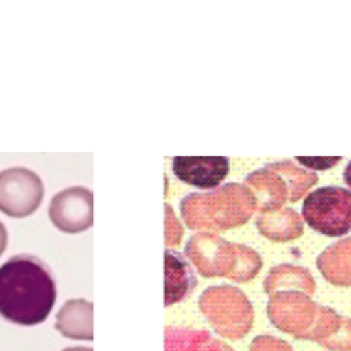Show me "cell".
Here are the masks:
<instances>
[{
    "label": "cell",
    "mask_w": 351,
    "mask_h": 351,
    "mask_svg": "<svg viewBox=\"0 0 351 351\" xmlns=\"http://www.w3.org/2000/svg\"><path fill=\"white\" fill-rule=\"evenodd\" d=\"M56 302V284L49 267L37 256L19 254L0 266V315L14 324L44 322Z\"/></svg>",
    "instance_id": "cell-1"
},
{
    "label": "cell",
    "mask_w": 351,
    "mask_h": 351,
    "mask_svg": "<svg viewBox=\"0 0 351 351\" xmlns=\"http://www.w3.org/2000/svg\"><path fill=\"white\" fill-rule=\"evenodd\" d=\"M252 192L239 182H228L210 192H192L180 202V211L189 229L208 233L245 223L255 213Z\"/></svg>",
    "instance_id": "cell-2"
},
{
    "label": "cell",
    "mask_w": 351,
    "mask_h": 351,
    "mask_svg": "<svg viewBox=\"0 0 351 351\" xmlns=\"http://www.w3.org/2000/svg\"><path fill=\"white\" fill-rule=\"evenodd\" d=\"M318 181V176L291 160L267 163L250 173L244 185L252 192L259 213L278 210L287 200L298 202Z\"/></svg>",
    "instance_id": "cell-3"
},
{
    "label": "cell",
    "mask_w": 351,
    "mask_h": 351,
    "mask_svg": "<svg viewBox=\"0 0 351 351\" xmlns=\"http://www.w3.org/2000/svg\"><path fill=\"white\" fill-rule=\"evenodd\" d=\"M200 313L214 332L229 340H240L251 330L254 307L247 295L233 285H211L199 298Z\"/></svg>",
    "instance_id": "cell-4"
},
{
    "label": "cell",
    "mask_w": 351,
    "mask_h": 351,
    "mask_svg": "<svg viewBox=\"0 0 351 351\" xmlns=\"http://www.w3.org/2000/svg\"><path fill=\"white\" fill-rule=\"evenodd\" d=\"M302 217L315 232L339 237L351 232V191L322 186L310 192L302 204Z\"/></svg>",
    "instance_id": "cell-5"
},
{
    "label": "cell",
    "mask_w": 351,
    "mask_h": 351,
    "mask_svg": "<svg viewBox=\"0 0 351 351\" xmlns=\"http://www.w3.org/2000/svg\"><path fill=\"white\" fill-rule=\"evenodd\" d=\"M319 306L303 292L282 291L270 295L266 313L274 328L298 340H307Z\"/></svg>",
    "instance_id": "cell-6"
},
{
    "label": "cell",
    "mask_w": 351,
    "mask_h": 351,
    "mask_svg": "<svg viewBox=\"0 0 351 351\" xmlns=\"http://www.w3.org/2000/svg\"><path fill=\"white\" fill-rule=\"evenodd\" d=\"M44 197L40 176L27 167H10L0 171V211L12 218L33 214Z\"/></svg>",
    "instance_id": "cell-7"
},
{
    "label": "cell",
    "mask_w": 351,
    "mask_h": 351,
    "mask_svg": "<svg viewBox=\"0 0 351 351\" xmlns=\"http://www.w3.org/2000/svg\"><path fill=\"white\" fill-rule=\"evenodd\" d=\"M239 244L230 243L215 233L200 232L189 237L185 245V255L206 277H230L237 262Z\"/></svg>",
    "instance_id": "cell-8"
},
{
    "label": "cell",
    "mask_w": 351,
    "mask_h": 351,
    "mask_svg": "<svg viewBox=\"0 0 351 351\" xmlns=\"http://www.w3.org/2000/svg\"><path fill=\"white\" fill-rule=\"evenodd\" d=\"M48 215L63 233H81L93 223V193L85 186H70L52 196Z\"/></svg>",
    "instance_id": "cell-9"
},
{
    "label": "cell",
    "mask_w": 351,
    "mask_h": 351,
    "mask_svg": "<svg viewBox=\"0 0 351 351\" xmlns=\"http://www.w3.org/2000/svg\"><path fill=\"white\" fill-rule=\"evenodd\" d=\"M174 176L199 189H215L229 173V159L225 156H176Z\"/></svg>",
    "instance_id": "cell-10"
},
{
    "label": "cell",
    "mask_w": 351,
    "mask_h": 351,
    "mask_svg": "<svg viewBox=\"0 0 351 351\" xmlns=\"http://www.w3.org/2000/svg\"><path fill=\"white\" fill-rule=\"evenodd\" d=\"M55 329L71 340H93V304L77 298L62 304L56 313Z\"/></svg>",
    "instance_id": "cell-11"
},
{
    "label": "cell",
    "mask_w": 351,
    "mask_h": 351,
    "mask_svg": "<svg viewBox=\"0 0 351 351\" xmlns=\"http://www.w3.org/2000/svg\"><path fill=\"white\" fill-rule=\"evenodd\" d=\"M197 278L185 256L173 250L165 251V306L184 300L196 288Z\"/></svg>",
    "instance_id": "cell-12"
},
{
    "label": "cell",
    "mask_w": 351,
    "mask_h": 351,
    "mask_svg": "<svg viewBox=\"0 0 351 351\" xmlns=\"http://www.w3.org/2000/svg\"><path fill=\"white\" fill-rule=\"evenodd\" d=\"M255 225L262 236L277 243H287L303 234L302 218L299 213L291 207L259 213Z\"/></svg>",
    "instance_id": "cell-13"
},
{
    "label": "cell",
    "mask_w": 351,
    "mask_h": 351,
    "mask_svg": "<svg viewBox=\"0 0 351 351\" xmlns=\"http://www.w3.org/2000/svg\"><path fill=\"white\" fill-rule=\"evenodd\" d=\"M322 277L337 287H351V236L328 245L317 256Z\"/></svg>",
    "instance_id": "cell-14"
},
{
    "label": "cell",
    "mask_w": 351,
    "mask_h": 351,
    "mask_svg": "<svg viewBox=\"0 0 351 351\" xmlns=\"http://www.w3.org/2000/svg\"><path fill=\"white\" fill-rule=\"evenodd\" d=\"M263 291L267 295L282 291H299L310 296L315 292V280L306 267L281 263L269 270L263 280Z\"/></svg>",
    "instance_id": "cell-15"
},
{
    "label": "cell",
    "mask_w": 351,
    "mask_h": 351,
    "mask_svg": "<svg viewBox=\"0 0 351 351\" xmlns=\"http://www.w3.org/2000/svg\"><path fill=\"white\" fill-rule=\"evenodd\" d=\"M210 332L189 328L167 326L165 330V351H204Z\"/></svg>",
    "instance_id": "cell-16"
},
{
    "label": "cell",
    "mask_w": 351,
    "mask_h": 351,
    "mask_svg": "<svg viewBox=\"0 0 351 351\" xmlns=\"http://www.w3.org/2000/svg\"><path fill=\"white\" fill-rule=\"evenodd\" d=\"M261 267H262L261 255L254 248L244 244H239L236 269L230 280L236 282L251 281L259 273Z\"/></svg>",
    "instance_id": "cell-17"
},
{
    "label": "cell",
    "mask_w": 351,
    "mask_h": 351,
    "mask_svg": "<svg viewBox=\"0 0 351 351\" xmlns=\"http://www.w3.org/2000/svg\"><path fill=\"white\" fill-rule=\"evenodd\" d=\"M319 346L329 351H351V318L343 317L337 330Z\"/></svg>",
    "instance_id": "cell-18"
},
{
    "label": "cell",
    "mask_w": 351,
    "mask_h": 351,
    "mask_svg": "<svg viewBox=\"0 0 351 351\" xmlns=\"http://www.w3.org/2000/svg\"><path fill=\"white\" fill-rule=\"evenodd\" d=\"M184 234V229L177 219L173 208L166 203L165 204V243L167 247L178 245L181 237Z\"/></svg>",
    "instance_id": "cell-19"
},
{
    "label": "cell",
    "mask_w": 351,
    "mask_h": 351,
    "mask_svg": "<svg viewBox=\"0 0 351 351\" xmlns=\"http://www.w3.org/2000/svg\"><path fill=\"white\" fill-rule=\"evenodd\" d=\"M248 351H293L291 344L271 335L255 336L248 347Z\"/></svg>",
    "instance_id": "cell-20"
},
{
    "label": "cell",
    "mask_w": 351,
    "mask_h": 351,
    "mask_svg": "<svg viewBox=\"0 0 351 351\" xmlns=\"http://www.w3.org/2000/svg\"><path fill=\"white\" fill-rule=\"evenodd\" d=\"M296 160L302 165H304L306 167H310V169H315V170H325V169H329L332 167L333 165L339 163L341 160L340 156L337 158H306V156H296Z\"/></svg>",
    "instance_id": "cell-21"
},
{
    "label": "cell",
    "mask_w": 351,
    "mask_h": 351,
    "mask_svg": "<svg viewBox=\"0 0 351 351\" xmlns=\"http://www.w3.org/2000/svg\"><path fill=\"white\" fill-rule=\"evenodd\" d=\"M204 351H234L229 344H226L222 340L213 339L211 336L207 339L204 344Z\"/></svg>",
    "instance_id": "cell-22"
},
{
    "label": "cell",
    "mask_w": 351,
    "mask_h": 351,
    "mask_svg": "<svg viewBox=\"0 0 351 351\" xmlns=\"http://www.w3.org/2000/svg\"><path fill=\"white\" fill-rule=\"evenodd\" d=\"M7 241H8V233H7V229H5L4 223L0 221V256L5 251Z\"/></svg>",
    "instance_id": "cell-23"
},
{
    "label": "cell",
    "mask_w": 351,
    "mask_h": 351,
    "mask_svg": "<svg viewBox=\"0 0 351 351\" xmlns=\"http://www.w3.org/2000/svg\"><path fill=\"white\" fill-rule=\"evenodd\" d=\"M343 180L344 182L351 188V160L346 165L344 171H343Z\"/></svg>",
    "instance_id": "cell-24"
},
{
    "label": "cell",
    "mask_w": 351,
    "mask_h": 351,
    "mask_svg": "<svg viewBox=\"0 0 351 351\" xmlns=\"http://www.w3.org/2000/svg\"><path fill=\"white\" fill-rule=\"evenodd\" d=\"M62 351H93L92 348H88V347H67Z\"/></svg>",
    "instance_id": "cell-25"
}]
</instances>
